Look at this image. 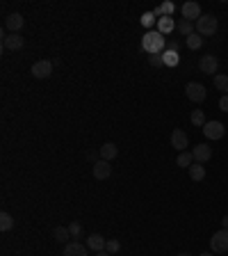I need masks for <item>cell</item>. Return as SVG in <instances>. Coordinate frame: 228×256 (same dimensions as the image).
Wrapping results in <instances>:
<instances>
[{
    "label": "cell",
    "mask_w": 228,
    "mask_h": 256,
    "mask_svg": "<svg viewBox=\"0 0 228 256\" xmlns=\"http://www.w3.org/2000/svg\"><path fill=\"white\" fill-rule=\"evenodd\" d=\"M164 37L160 32H146L144 34V39H142V51L144 53H149V55H162L164 53Z\"/></svg>",
    "instance_id": "1"
},
{
    "label": "cell",
    "mask_w": 228,
    "mask_h": 256,
    "mask_svg": "<svg viewBox=\"0 0 228 256\" xmlns=\"http://www.w3.org/2000/svg\"><path fill=\"white\" fill-rule=\"evenodd\" d=\"M180 14H182V19H187V21H199L203 16L201 14V5L199 2H194V0H187V2H182L180 7Z\"/></svg>",
    "instance_id": "6"
},
{
    "label": "cell",
    "mask_w": 228,
    "mask_h": 256,
    "mask_svg": "<svg viewBox=\"0 0 228 256\" xmlns=\"http://www.w3.org/2000/svg\"><path fill=\"white\" fill-rule=\"evenodd\" d=\"M96 256H112V254H107V252L103 250V252H96Z\"/></svg>",
    "instance_id": "36"
},
{
    "label": "cell",
    "mask_w": 228,
    "mask_h": 256,
    "mask_svg": "<svg viewBox=\"0 0 228 256\" xmlns=\"http://www.w3.org/2000/svg\"><path fill=\"white\" fill-rule=\"evenodd\" d=\"M203 46V37L199 32H194V34H189L187 37V48L189 51H199V48Z\"/></svg>",
    "instance_id": "25"
},
{
    "label": "cell",
    "mask_w": 228,
    "mask_h": 256,
    "mask_svg": "<svg viewBox=\"0 0 228 256\" xmlns=\"http://www.w3.org/2000/svg\"><path fill=\"white\" fill-rule=\"evenodd\" d=\"M121 250V243H119L117 238H110V240H107V245H105V252H107V254H117V252Z\"/></svg>",
    "instance_id": "29"
},
{
    "label": "cell",
    "mask_w": 228,
    "mask_h": 256,
    "mask_svg": "<svg viewBox=\"0 0 228 256\" xmlns=\"http://www.w3.org/2000/svg\"><path fill=\"white\" fill-rule=\"evenodd\" d=\"M176 30H178V34H182V37H189V34L196 32L194 23H192V21H187V19H180V21H178V23H176Z\"/></svg>",
    "instance_id": "18"
},
{
    "label": "cell",
    "mask_w": 228,
    "mask_h": 256,
    "mask_svg": "<svg viewBox=\"0 0 228 256\" xmlns=\"http://www.w3.org/2000/svg\"><path fill=\"white\" fill-rule=\"evenodd\" d=\"M199 256H215L212 252H203V254H199Z\"/></svg>",
    "instance_id": "37"
},
{
    "label": "cell",
    "mask_w": 228,
    "mask_h": 256,
    "mask_svg": "<svg viewBox=\"0 0 228 256\" xmlns=\"http://www.w3.org/2000/svg\"><path fill=\"white\" fill-rule=\"evenodd\" d=\"M25 26V19H23V16H21L19 12H14V14H9V16H7L5 19V30L9 34H19L21 32V28Z\"/></svg>",
    "instance_id": "10"
},
{
    "label": "cell",
    "mask_w": 228,
    "mask_h": 256,
    "mask_svg": "<svg viewBox=\"0 0 228 256\" xmlns=\"http://www.w3.org/2000/svg\"><path fill=\"white\" fill-rule=\"evenodd\" d=\"M176 165L178 167H192L194 165V156H192V151H182V153H178V158H176Z\"/></svg>",
    "instance_id": "21"
},
{
    "label": "cell",
    "mask_w": 228,
    "mask_h": 256,
    "mask_svg": "<svg viewBox=\"0 0 228 256\" xmlns=\"http://www.w3.org/2000/svg\"><path fill=\"white\" fill-rule=\"evenodd\" d=\"M215 87L219 89V92H224V96H226V94H228V76L217 73V76H215Z\"/></svg>",
    "instance_id": "26"
},
{
    "label": "cell",
    "mask_w": 228,
    "mask_h": 256,
    "mask_svg": "<svg viewBox=\"0 0 228 256\" xmlns=\"http://www.w3.org/2000/svg\"><path fill=\"white\" fill-rule=\"evenodd\" d=\"M98 153H101V158H103V160H107V163H110V160H114V158L119 156V146L114 144V142H105V144L98 149Z\"/></svg>",
    "instance_id": "16"
},
{
    "label": "cell",
    "mask_w": 228,
    "mask_h": 256,
    "mask_svg": "<svg viewBox=\"0 0 228 256\" xmlns=\"http://www.w3.org/2000/svg\"><path fill=\"white\" fill-rule=\"evenodd\" d=\"M12 229H14V217L7 210H2L0 213V231H12Z\"/></svg>",
    "instance_id": "23"
},
{
    "label": "cell",
    "mask_w": 228,
    "mask_h": 256,
    "mask_svg": "<svg viewBox=\"0 0 228 256\" xmlns=\"http://www.w3.org/2000/svg\"><path fill=\"white\" fill-rule=\"evenodd\" d=\"M189 119H192V124H194V126H205V124H208V121H205V114H203V110H192Z\"/></svg>",
    "instance_id": "27"
},
{
    "label": "cell",
    "mask_w": 228,
    "mask_h": 256,
    "mask_svg": "<svg viewBox=\"0 0 228 256\" xmlns=\"http://www.w3.org/2000/svg\"><path fill=\"white\" fill-rule=\"evenodd\" d=\"M87 250L89 247H85L80 240H71L64 245V256H87Z\"/></svg>",
    "instance_id": "14"
},
{
    "label": "cell",
    "mask_w": 228,
    "mask_h": 256,
    "mask_svg": "<svg viewBox=\"0 0 228 256\" xmlns=\"http://www.w3.org/2000/svg\"><path fill=\"white\" fill-rule=\"evenodd\" d=\"M69 233H71V238H76V240L82 238V224H80V222H71V224H69Z\"/></svg>",
    "instance_id": "30"
},
{
    "label": "cell",
    "mask_w": 228,
    "mask_h": 256,
    "mask_svg": "<svg viewBox=\"0 0 228 256\" xmlns=\"http://www.w3.org/2000/svg\"><path fill=\"white\" fill-rule=\"evenodd\" d=\"M189 178H192V181H196V183H199V181H203V178H205V167H203L201 163H194L192 167H189Z\"/></svg>",
    "instance_id": "19"
},
{
    "label": "cell",
    "mask_w": 228,
    "mask_h": 256,
    "mask_svg": "<svg viewBox=\"0 0 228 256\" xmlns=\"http://www.w3.org/2000/svg\"><path fill=\"white\" fill-rule=\"evenodd\" d=\"M23 46H25V39L21 34H9L7 30L2 32V48L5 51H21Z\"/></svg>",
    "instance_id": "8"
},
{
    "label": "cell",
    "mask_w": 228,
    "mask_h": 256,
    "mask_svg": "<svg viewBox=\"0 0 228 256\" xmlns=\"http://www.w3.org/2000/svg\"><path fill=\"white\" fill-rule=\"evenodd\" d=\"M98 156H101V153H96V151H87V160H91L94 165L98 163Z\"/></svg>",
    "instance_id": "33"
},
{
    "label": "cell",
    "mask_w": 228,
    "mask_h": 256,
    "mask_svg": "<svg viewBox=\"0 0 228 256\" xmlns=\"http://www.w3.org/2000/svg\"><path fill=\"white\" fill-rule=\"evenodd\" d=\"M217 28H219V21L212 14H203L201 19L196 21V32L201 34V37H212L217 32Z\"/></svg>",
    "instance_id": "2"
},
{
    "label": "cell",
    "mask_w": 228,
    "mask_h": 256,
    "mask_svg": "<svg viewBox=\"0 0 228 256\" xmlns=\"http://www.w3.org/2000/svg\"><path fill=\"white\" fill-rule=\"evenodd\" d=\"M167 51H178V44H176V41H174V39H171V41H167Z\"/></svg>",
    "instance_id": "34"
},
{
    "label": "cell",
    "mask_w": 228,
    "mask_h": 256,
    "mask_svg": "<svg viewBox=\"0 0 228 256\" xmlns=\"http://www.w3.org/2000/svg\"><path fill=\"white\" fill-rule=\"evenodd\" d=\"M185 94H187V99L194 101V103H203V101H205V96H208L205 87H203L201 83H194V80L185 85Z\"/></svg>",
    "instance_id": "5"
},
{
    "label": "cell",
    "mask_w": 228,
    "mask_h": 256,
    "mask_svg": "<svg viewBox=\"0 0 228 256\" xmlns=\"http://www.w3.org/2000/svg\"><path fill=\"white\" fill-rule=\"evenodd\" d=\"M171 146H174V149H176L178 153L187 151V146H189V138H187V133L180 131V128H176V131L171 133Z\"/></svg>",
    "instance_id": "11"
},
{
    "label": "cell",
    "mask_w": 228,
    "mask_h": 256,
    "mask_svg": "<svg viewBox=\"0 0 228 256\" xmlns=\"http://www.w3.org/2000/svg\"><path fill=\"white\" fill-rule=\"evenodd\" d=\"M203 135L208 140H222L226 135V128H224L222 121H208L203 126Z\"/></svg>",
    "instance_id": "9"
},
{
    "label": "cell",
    "mask_w": 228,
    "mask_h": 256,
    "mask_svg": "<svg viewBox=\"0 0 228 256\" xmlns=\"http://www.w3.org/2000/svg\"><path fill=\"white\" fill-rule=\"evenodd\" d=\"M210 247H212V254H226L228 252V229L215 231V236L210 238Z\"/></svg>",
    "instance_id": "3"
},
{
    "label": "cell",
    "mask_w": 228,
    "mask_h": 256,
    "mask_svg": "<svg viewBox=\"0 0 228 256\" xmlns=\"http://www.w3.org/2000/svg\"><path fill=\"white\" fill-rule=\"evenodd\" d=\"M142 26L144 28H153V26H157V19H155V14L153 12H146V14H142Z\"/></svg>",
    "instance_id": "28"
},
{
    "label": "cell",
    "mask_w": 228,
    "mask_h": 256,
    "mask_svg": "<svg viewBox=\"0 0 228 256\" xmlns=\"http://www.w3.org/2000/svg\"><path fill=\"white\" fill-rule=\"evenodd\" d=\"M176 30V21L171 19V16H162V19H157V32L160 34H169Z\"/></svg>",
    "instance_id": "17"
},
{
    "label": "cell",
    "mask_w": 228,
    "mask_h": 256,
    "mask_svg": "<svg viewBox=\"0 0 228 256\" xmlns=\"http://www.w3.org/2000/svg\"><path fill=\"white\" fill-rule=\"evenodd\" d=\"M110 176H112V165L101 158V160L94 165V178H98V181H107Z\"/></svg>",
    "instance_id": "12"
},
{
    "label": "cell",
    "mask_w": 228,
    "mask_h": 256,
    "mask_svg": "<svg viewBox=\"0 0 228 256\" xmlns=\"http://www.w3.org/2000/svg\"><path fill=\"white\" fill-rule=\"evenodd\" d=\"M162 62H164V66H176L178 62H180L178 51H164L162 53Z\"/></svg>",
    "instance_id": "24"
},
{
    "label": "cell",
    "mask_w": 228,
    "mask_h": 256,
    "mask_svg": "<svg viewBox=\"0 0 228 256\" xmlns=\"http://www.w3.org/2000/svg\"><path fill=\"white\" fill-rule=\"evenodd\" d=\"M192 156H194V163H208L210 158H212V149L208 144H196L192 149Z\"/></svg>",
    "instance_id": "13"
},
{
    "label": "cell",
    "mask_w": 228,
    "mask_h": 256,
    "mask_svg": "<svg viewBox=\"0 0 228 256\" xmlns=\"http://www.w3.org/2000/svg\"><path fill=\"white\" fill-rule=\"evenodd\" d=\"M176 256H192V254H187V252H180V254H176Z\"/></svg>",
    "instance_id": "38"
},
{
    "label": "cell",
    "mask_w": 228,
    "mask_h": 256,
    "mask_svg": "<svg viewBox=\"0 0 228 256\" xmlns=\"http://www.w3.org/2000/svg\"><path fill=\"white\" fill-rule=\"evenodd\" d=\"M149 64L151 66H164L162 55H149Z\"/></svg>",
    "instance_id": "31"
},
{
    "label": "cell",
    "mask_w": 228,
    "mask_h": 256,
    "mask_svg": "<svg viewBox=\"0 0 228 256\" xmlns=\"http://www.w3.org/2000/svg\"><path fill=\"white\" fill-rule=\"evenodd\" d=\"M199 69H201V73H208V76L215 78L217 71H219V59H217L215 55H203V57L199 59Z\"/></svg>",
    "instance_id": "7"
},
{
    "label": "cell",
    "mask_w": 228,
    "mask_h": 256,
    "mask_svg": "<svg viewBox=\"0 0 228 256\" xmlns=\"http://www.w3.org/2000/svg\"><path fill=\"white\" fill-rule=\"evenodd\" d=\"M174 9H176V5H174V2H162L160 7H155V9H153V14L162 19V16H171V14H174Z\"/></svg>",
    "instance_id": "22"
},
{
    "label": "cell",
    "mask_w": 228,
    "mask_h": 256,
    "mask_svg": "<svg viewBox=\"0 0 228 256\" xmlns=\"http://www.w3.org/2000/svg\"><path fill=\"white\" fill-rule=\"evenodd\" d=\"M52 69H55V62H51V59H39V62H34L32 64V78L37 80H46L52 76Z\"/></svg>",
    "instance_id": "4"
},
{
    "label": "cell",
    "mask_w": 228,
    "mask_h": 256,
    "mask_svg": "<svg viewBox=\"0 0 228 256\" xmlns=\"http://www.w3.org/2000/svg\"><path fill=\"white\" fill-rule=\"evenodd\" d=\"M219 110H222V112H228V94L219 99Z\"/></svg>",
    "instance_id": "32"
},
{
    "label": "cell",
    "mask_w": 228,
    "mask_h": 256,
    "mask_svg": "<svg viewBox=\"0 0 228 256\" xmlns=\"http://www.w3.org/2000/svg\"><path fill=\"white\" fill-rule=\"evenodd\" d=\"M52 238H55L57 243L66 245V243H69V238H71V233H69V227H55V229H52Z\"/></svg>",
    "instance_id": "20"
},
{
    "label": "cell",
    "mask_w": 228,
    "mask_h": 256,
    "mask_svg": "<svg viewBox=\"0 0 228 256\" xmlns=\"http://www.w3.org/2000/svg\"><path fill=\"white\" fill-rule=\"evenodd\" d=\"M222 229H228V215L222 217Z\"/></svg>",
    "instance_id": "35"
},
{
    "label": "cell",
    "mask_w": 228,
    "mask_h": 256,
    "mask_svg": "<svg viewBox=\"0 0 228 256\" xmlns=\"http://www.w3.org/2000/svg\"><path fill=\"white\" fill-rule=\"evenodd\" d=\"M105 245H107V238H103L101 233H91V236H87V247H89L91 252H103Z\"/></svg>",
    "instance_id": "15"
}]
</instances>
